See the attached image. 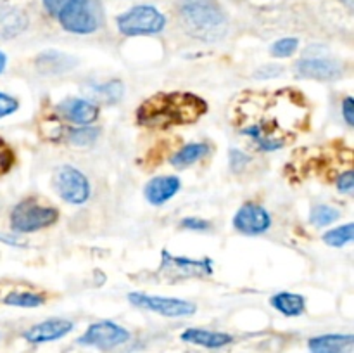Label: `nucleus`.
Wrapping results in <instances>:
<instances>
[{
    "label": "nucleus",
    "mask_w": 354,
    "mask_h": 353,
    "mask_svg": "<svg viewBox=\"0 0 354 353\" xmlns=\"http://www.w3.org/2000/svg\"><path fill=\"white\" fill-rule=\"evenodd\" d=\"M306 99L294 89L275 92H245L232 111V120L263 151H279L310 123Z\"/></svg>",
    "instance_id": "obj_1"
},
{
    "label": "nucleus",
    "mask_w": 354,
    "mask_h": 353,
    "mask_svg": "<svg viewBox=\"0 0 354 353\" xmlns=\"http://www.w3.org/2000/svg\"><path fill=\"white\" fill-rule=\"evenodd\" d=\"M207 111L206 100L190 92L156 93L144 100L137 111V121L147 128H169L196 123Z\"/></svg>",
    "instance_id": "obj_2"
},
{
    "label": "nucleus",
    "mask_w": 354,
    "mask_h": 353,
    "mask_svg": "<svg viewBox=\"0 0 354 353\" xmlns=\"http://www.w3.org/2000/svg\"><path fill=\"white\" fill-rule=\"evenodd\" d=\"M180 19L190 37L203 42L221 40L227 33V17L213 0H185L180 7Z\"/></svg>",
    "instance_id": "obj_3"
},
{
    "label": "nucleus",
    "mask_w": 354,
    "mask_h": 353,
    "mask_svg": "<svg viewBox=\"0 0 354 353\" xmlns=\"http://www.w3.org/2000/svg\"><path fill=\"white\" fill-rule=\"evenodd\" d=\"M57 218L59 211L54 206L41 204L37 197H26L10 211V227L19 234H31L54 225Z\"/></svg>",
    "instance_id": "obj_4"
},
{
    "label": "nucleus",
    "mask_w": 354,
    "mask_h": 353,
    "mask_svg": "<svg viewBox=\"0 0 354 353\" xmlns=\"http://www.w3.org/2000/svg\"><path fill=\"white\" fill-rule=\"evenodd\" d=\"M57 17L69 33L88 35L102 24V6L100 0H69Z\"/></svg>",
    "instance_id": "obj_5"
},
{
    "label": "nucleus",
    "mask_w": 354,
    "mask_h": 353,
    "mask_svg": "<svg viewBox=\"0 0 354 353\" xmlns=\"http://www.w3.org/2000/svg\"><path fill=\"white\" fill-rule=\"evenodd\" d=\"M165 26L166 17L152 6H137L118 17V30L127 37L156 35Z\"/></svg>",
    "instance_id": "obj_6"
},
{
    "label": "nucleus",
    "mask_w": 354,
    "mask_h": 353,
    "mask_svg": "<svg viewBox=\"0 0 354 353\" xmlns=\"http://www.w3.org/2000/svg\"><path fill=\"white\" fill-rule=\"evenodd\" d=\"M159 273L168 277L169 280L194 279V277L213 275V260L211 258H187V256H175L162 249Z\"/></svg>",
    "instance_id": "obj_7"
},
{
    "label": "nucleus",
    "mask_w": 354,
    "mask_h": 353,
    "mask_svg": "<svg viewBox=\"0 0 354 353\" xmlns=\"http://www.w3.org/2000/svg\"><path fill=\"white\" fill-rule=\"evenodd\" d=\"M128 300L131 305L144 310L154 311V314L162 315V317L169 318H182L190 317L196 314L197 307L196 303L187 300H180V298H166V296H154V294H144V293H130Z\"/></svg>",
    "instance_id": "obj_8"
},
{
    "label": "nucleus",
    "mask_w": 354,
    "mask_h": 353,
    "mask_svg": "<svg viewBox=\"0 0 354 353\" xmlns=\"http://www.w3.org/2000/svg\"><path fill=\"white\" fill-rule=\"evenodd\" d=\"M54 189L69 204H83L90 197V182L75 166H59L54 173Z\"/></svg>",
    "instance_id": "obj_9"
},
{
    "label": "nucleus",
    "mask_w": 354,
    "mask_h": 353,
    "mask_svg": "<svg viewBox=\"0 0 354 353\" xmlns=\"http://www.w3.org/2000/svg\"><path fill=\"white\" fill-rule=\"evenodd\" d=\"M130 338V331H127L123 325L113 320H100L88 325V329L80 336L78 343L83 346H93V348L109 352V350L128 343Z\"/></svg>",
    "instance_id": "obj_10"
},
{
    "label": "nucleus",
    "mask_w": 354,
    "mask_h": 353,
    "mask_svg": "<svg viewBox=\"0 0 354 353\" xmlns=\"http://www.w3.org/2000/svg\"><path fill=\"white\" fill-rule=\"evenodd\" d=\"M234 227L245 235H258L272 227V215L258 203H245L234 217Z\"/></svg>",
    "instance_id": "obj_11"
},
{
    "label": "nucleus",
    "mask_w": 354,
    "mask_h": 353,
    "mask_svg": "<svg viewBox=\"0 0 354 353\" xmlns=\"http://www.w3.org/2000/svg\"><path fill=\"white\" fill-rule=\"evenodd\" d=\"M296 75L301 78L320 80V82H334L342 76V64L328 57H304L296 62Z\"/></svg>",
    "instance_id": "obj_12"
},
{
    "label": "nucleus",
    "mask_w": 354,
    "mask_h": 353,
    "mask_svg": "<svg viewBox=\"0 0 354 353\" xmlns=\"http://www.w3.org/2000/svg\"><path fill=\"white\" fill-rule=\"evenodd\" d=\"M73 329H75V324L71 320H68V318H47V320L26 329L23 332V338L24 341L31 343V345H41V343L57 341V339L64 338Z\"/></svg>",
    "instance_id": "obj_13"
},
{
    "label": "nucleus",
    "mask_w": 354,
    "mask_h": 353,
    "mask_svg": "<svg viewBox=\"0 0 354 353\" xmlns=\"http://www.w3.org/2000/svg\"><path fill=\"white\" fill-rule=\"evenodd\" d=\"M57 109L61 111L66 120L78 125V127H90L99 118V107L90 100L78 99V97L62 100V102H59Z\"/></svg>",
    "instance_id": "obj_14"
},
{
    "label": "nucleus",
    "mask_w": 354,
    "mask_h": 353,
    "mask_svg": "<svg viewBox=\"0 0 354 353\" xmlns=\"http://www.w3.org/2000/svg\"><path fill=\"white\" fill-rule=\"evenodd\" d=\"M180 185H182V182L175 175L154 176V179H151L145 183L144 196L151 204L161 206V204H165L166 201H169L178 194Z\"/></svg>",
    "instance_id": "obj_15"
},
{
    "label": "nucleus",
    "mask_w": 354,
    "mask_h": 353,
    "mask_svg": "<svg viewBox=\"0 0 354 353\" xmlns=\"http://www.w3.org/2000/svg\"><path fill=\"white\" fill-rule=\"evenodd\" d=\"M353 334H320L308 341L311 353H353Z\"/></svg>",
    "instance_id": "obj_16"
},
{
    "label": "nucleus",
    "mask_w": 354,
    "mask_h": 353,
    "mask_svg": "<svg viewBox=\"0 0 354 353\" xmlns=\"http://www.w3.org/2000/svg\"><path fill=\"white\" fill-rule=\"evenodd\" d=\"M182 339L190 345L204 346V348L216 350L223 348V346L230 345L234 341L230 334L220 331H209V329H201V327H190L182 332Z\"/></svg>",
    "instance_id": "obj_17"
},
{
    "label": "nucleus",
    "mask_w": 354,
    "mask_h": 353,
    "mask_svg": "<svg viewBox=\"0 0 354 353\" xmlns=\"http://www.w3.org/2000/svg\"><path fill=\"white\" fill-rule=\"evenodd\" d=\"M28 17L19 9L12 7H0V38H14L26 30Z\"/></svg>",
    "instance_id": "obj_18"
},
{
    "label": "nucleus",
    "mask_w": 354,
    "mask_h": 353,
    "mask_svg": "<svg viewBox=\"0 0 354 353\" xmlns=\"http://www.w3.org/2000/svg\"><path fill=\"white\" fill-rule=\"evenodd\" d=\"M270 303L286 317H299V315L304 314V308H306V298L301 296V294L283 291V293H277L270 300Z\"/></svg>",
    "instance_id": "obj_19"
},
{
    "label": "nucleus",
    "mask_w": 354,
    "mask_h": 353,
    "mask_svg": "<svg viewBox=\"0 0 354 353\" xmlns=\"http://www.w3.org/2000/svg\"><path fill=\"white\" fill-rule=\"evenodd\" d=\"M45 294L37 293V291L30 289H14L9 294L2 298L3 305H9V307H19V308H37L41 307L45 303Z\"/></svg>",
    "instance_id": "obj_20"
},
{
    "label": "nucleus",
    "mask_w": 354,
    "mask_h": 353,
    "mask_svg": "<svg viewBox=\"0 0 354 353\" xmlns=\"http://www.w3.org/2000/svg\"><path fill=\"white\" fill-rule=\"evenodd\" d=\"M207 152H209V145L204 144V142H192V144L185 145L173 154L171 165L176 168H187V166L203 159Z\"/></svg>",
    "instance_id": "obj_21"
},
{
    "label": "nucleus",
    "mask_w": 354,
    "mask_h": 353,
    "mask_svg": "<svg viewBox=\"0 0 354 353\" xmlns=\"http://www.w3.org/2000/svg\"><path fill=\"white\" fill-rule=\"evenodd\" d=\"M341 217V211L334 206H328V204H317V206L311 210L310 220L311 224L317 225V227H328L334 221L339 220Z\"/></svg>",
    "instance_id": "obj_22"
},
{
    "label": "nucleus",
    "mask_w": 354,
    "mask_h": 353,
    "mask_svg": "<svg viewBox=\"0 0 354 353\" xmlns=\"http://www.w3.org/2000/svg\"><path fill=\"white\" fill-rule=\"evenodd\" d=\"M354 237V227L353 224H346L342 227L334 228V230H328L324 234V242H327L332 248H342V246L353 242Z\"/></svg>",
    "instance_id": "obj_23"
},
{
    "label": "nucleus",
    "mask_w": 354,
    "mask_h": 353,
    "mask_svg": "<svg viewBox=\"0 0 354 353\" xmlns=\"http://www.w3.org/2000/svg\"><path fill=\"white\" fill-rule=\"evenodd\" d=\"M95 97H99L102 102H118L123 97V83L120 80H111V82L97 87Z\"/></svg>",
    "instance_id": "obj_24"
},
{
    "label": "nucleus",
    "mask_w": 354,
    "mask_h": 353,
    "mask_svg": "<svg viewBox=\"0 0 354 353\" xmlns=\"http://www.w3.org/2000/svg\"><path fill=\"white\" fill-rule=\"evenodd\" d=\"M99 134H100L99 128L78 127L75 128V130L69 132L68 137L75 145H92L93 142L97 141V137H99Z\"/></svg>",
    "instance_id": "obj_25"
},
{
    "label": "nucleus",
    "mask_w": 354,
    "mask_h": 353,
    "mask_svg": "<svg viewBox=\"0 0 354 353\" xmlns=\"http://www.w3.org/2000/svg\"><path fill=\"white\" fill-rule=\"evenodd\" d=\"M297 47H299L297 38H280V40H277L272 45V55H275V57H289V55H292L297 51Z\"/></svg>",
    "instance_id": "obj_26"
},
{
    "label": "nucleus",
    "mask_w": 354,
    "mask_h": 353,
    "mask_svg": "<svg viewBox=\"0 0 354 353\" xmlns=\"http://www.w3.org/2000/svg\"><path fill=\"white\" fill-rule=\"evenodd\" d=\"M14 152L10 149V145L0 137V175H6L14 165Z\"/></svg>",
    "instance_id": "obj_27"
},
{
    "label": "nucleus",
    "mask_w": 354,
    "mask_h": 353,
    "mask_svg": "<svg viewBox=\"0 0 354 353\" xmlns=\"http://www.w3.org/2000/svg\"><path fill=\"white\" fill-rule=\"evenodd\" d=\"M228 156H230V168L234 173H241L248 166V163L251 161V156L248 152L241 151V149H230Z\"/></svg>",
    "instance_id": "obj_28"
},
{
    "label": "nucleus",
    "mask_w": 354,
    "mask_h": 353,
    "mask_svg": "<svg viewBox=\"0 0 354 353\" xmlns=\"http://www.w3.org/2000/svg\"><path fill=\"white\" fill-rule=\"evenodd\" d=\"M17 107H19V102H17L16 97L0 92V120L9 116V114L16 113Z\"/></svg>",
    "instance_id": "obj_29"
},
{
    "label": "nucleus",
    "mask_w": 354,
    "mask_h": 353,
    "mask_svg": "<svg viewBox=\"0 0 354 353\" xmlns=\"http://www.w3.org/2000/svg\"><path fill=\"white\" fill-rule=\"evenodd\" d=\"M337 189L339 192L342 194H353L354 190V173L351 170H348V172L341 173L337 179Z\"/></svg>",
    "instance_id": "obj_30"
},
{
    "label": "nucleus",
    "mask_w": 354,
    "mask_h": 353,
    "mask_svg": "<svg viewBox=\"0 0 354 353\" xmlns=\"http://www.w3.org/2000/svg\"><path fill=\"white\" fill-rule=\"evenodd\" d=\"M183 228H189V230H207L211 227L209 221L203 220V218H197V217H187L180 221Z\"/></svg>",
    "instance_id": "obj_31"
},
{
    "label": "nucleus",
    "mask_w": 354,
    "mask_h": 353,
    "mask_svg": "<svg viewBox=\"0 0 354 353\" xmlns=\"http://www.w3.org/2000/svg\"><path fill=\"white\" fill-rule=\"evenodd\" d=\"M282 71L283 69L280 68V64H266V66H261V69L256 71V76H258V78L268 80V78H275V76L282 75Z\"/></svg>",
    "instance_id": "obj_32"
},
{
    "label": "nucleus",
    "mask_w": 354,
    "mask_h": 353,
    "mask_svg": "<svg viewBox=\"0 0 354 353\" xmlns=\"http://www.w3.org/2000/svg\"><path fill=\"white\" fill-rule=\"evenodd\" d=\"M342 116H344L346 123L354 125V99L353 97H346L342 102Z\"/></svg>",
    "instance_id": "obj_33"
},
{
    "label": "nucleus",
    "mask_w": 354,
    "mask_h": 353,
    "mask_svg": "<svg viewBox=\"0 0 354 353\" xmlns=\"http://www.w3.org/2000/svg\"><path fill=\"white\" fill-rule=\"evenodd\" d=\"M68 2L69 0H44V6H45V9H47L48 14H52V16H57V14L62 10V7H64Z\"/></svg>",
    "instance_id": "obj_34"
},
{
    "label": "nucleus",
    "mask_w": 354,
    "mask_h": 353,
    "mask_svg": "<svg viewBox=\"0 0 354 353\" xmlns=\"http://www.w3.org/2000/svg\"><path fill=\"white\" fill-rule=\"evenodd\" d=\"M6 64H7L6 54H3V52H0V73H2L3 69H6Z\"/></svg>",
    "instance_id": "obj_35"
}]
</instances>
